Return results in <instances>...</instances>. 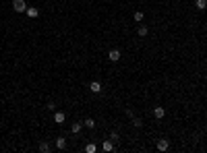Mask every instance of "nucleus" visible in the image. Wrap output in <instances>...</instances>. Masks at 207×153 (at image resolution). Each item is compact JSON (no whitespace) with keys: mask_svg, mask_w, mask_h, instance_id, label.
<instances>
[{"mask_svg":"<svg viewBox=\"0 0 207 153\" xmlns=\"http://www.w3.org/2000/svg\"><path fill=\"white\" fill-rule=\"evenodd\" d=\"M168 147H170V141L168 139H159L158 141V151H168Z\"/></svg>","mask_w":207,"mask_h":153,"instance_id":"5","label":"nucleus"},{"mask_svg":"<svg viewBox=\"0 0 207 153\" xmlns=\"http://www.w3.org/2000/svg\"><path fill=\"white\" fill-rule=\"evenodd\" d=\"M13 10L15 13H25V10H27L25 0H13Z\"/></svg>","mask_w":207,"mask_h":153,"instance_id":"1","label":"nucleus"},{"mask_svg":"<svg viewBox=\"0 0 207 153\" xmlns=\"http://www.w3.org/2000/svg\"><path fill=\"white\" fill-rule=\"evenodd\" d=\"M147 31H149V29H147V25H139V27H137V35H139V37H145V35H147Z\"/></svg>","mask_w":207,"mask_h":153,"instance_id":"9","label":"nucleus"},{"mask_svg":"<svg viewBox=\"0 0 207 153\" xmlns=\"http://www.w3.org/2000/svg\"><path fill=\"white\" fill-rule=\"evenodd\" d=\"M89 91L91 93H102V83H99V81H91L89 83Z\"/></svg>","mask_w":207,"mask_h":153,"instance_id":"3","label":"nucleus"},{"mask_svg":"<svg viewBox=\"0 0 207 153\" xmlns=\"http://www.w3.org/2000/svg\"><path fill=\"white\" fill-rule=\"evenodd\" d=\"M56 147H58V149H64V147H66V141L62 139V137H58V139H56Z\"/></svg>","mask_w":207,"mask_h":153,"instance_id":"13","label":"nucleus"},{"mask_svg":"<svg viewBox=\"0 0 207 153\" xmlns=\"http://www.w3.org/2000/svg\"><path fill=\"white\" fill-rule=\"evenodd\" d=\"M83 126H87V128H95V120H93V118H87L85 122H83Z\"/></svg>","mask_w":207,"mask_h":153,"instance_id":"12","label":"nucleus"},{"mask_svg":"<svg viewBox=\"0 0 207 153\" xmlns=\"http://www.w3.org/2000/svg\"><path fill=\"white\" fill-rule=\"evenodd\" d=\"M195 6L199 8V10H205V8H207V0H197V2H195Z\"/></svg>","mask_w":207,"mask_h":153,"instance_id":"11","label":"nucleus"},{"mask_svg":"<svg viewBox=\"0 0 207 153\" xmlns=\"http://www.w3.org/2000/svg\"><path fill=\"white\" fill-rule=\"evenodd\" d=\"M153 116H155L158 120H162L166 116V110L162 108V105H155V108H153Z\"/></svg>","mask_w":207,"mask_h":153,"instance_id":"4","label":"nucleus"},{"mask_svg":"<svg viewBox=\"0 0 207 153\" xmlns=\"http://www.w3.org/2000/svg\"><path fill=\"white\" fill-rule=\"evenodd\" d=\"M46 108H48V110H50V112H54V108H56V105H54V101H50V104H48V105H46Z\"/></svg>","mask_w":207,"mask_h":153,"instance_id":"19","label":"nucleus"},{"mask_svg":"<svg viewBox=\"0 0 207 153\" xmlns=\"http://www.w3.org/2000/svg\"><path fill=\"white\" fill-rule=\"evenodd\" d=\"M133 126H135V128H141V126H143V120L141 118H133Z\"/></svg>","mask_w":207,"mask_h":153,"instance_id":"16","label":"nucleus"},{"mask_svg":"<svg viewBox=\"0 0 207 153\" xmlns=\"http://www.w3.org/2000/svg\"><path fill=\"white\" fill-rule=\"evenodd\" d=\"M95 149H97V147L93 145V143H89V145L85 147V151H87V153H95Z\"/></svg>","mask_w":207,"mask_h":153,"instance_id":"18","label":"nucleus"},{"mask_svg":"<svg viewBox=\"0 0 207 153\" xmlns=\"http://www.w3.org/2000/svg\"><path fill=\"white\" fill-rule=\"evenodd\" d=\"M25 13H27L29 17H31V19H35V17L40 14V10H37V8H35V6H27V10H25Z\"/></svg>","mask_w":207,"mask_h":153,"instance_id":"8","label":"nucleus"},{"mask_svg":"<svg viewBox=\"0 0 207 153\" xmlns=\"http://www.w3.org/2000/svg\"><path fill=\"white\" fill-rule=\"evenodd\" d=\"M81 128H83V122H73V124H70V132H73V134H79Z\"/></svg>","mask_w":207,"mask_h":153,"instance_id":"7","label":"nucleus"},{"mask_svg":"<svg viewBox=\"0 0 207 153\" xmlns=\"http://www.w3.org/2000/svg\"><path fill=\"white\" fill-rule=\"evenodd\" d=\"M37 149H40L41 153H50V145H48V143H40V147H37Z\"/></svg>","mask_w":207,"mask_h":153,"instance_id":"14","label":"nucleus"},{"mask_svg":"<svg viewBox=\"0 0 207 153\" xmlns=\"http://www.w3.org/2000/svg\"><path fill=\"white\" fill-rule=\"evenodd\" d=\"M108 60H110V62H118V60H120V50H110V52H108Z\"/></svg>","mask_w":207,"mask_h":153,"instance_id":"2","label":"nucleus"},{"mask_svg":"<svg viewBox=\"0 0 207 153\" xmlns=\"http://www.w3.org/2000/svg\"><path fill=\"white\" fill-rule=\"evenodd\" d=\"M133 19H135L137 23H141V21H143V13H141V10H137V13L133 14Z\"/></svg>","mask_w":207,"mask_h":153,"instance_id":"15","label":"nucleus"},{"mask_svg":"<svg viewBox=\"0 0 207 153\" xmlns=\"http://www.w3.org/2000/svg\"><path fill=\"white\" fill-rule=\"evenodd\" d=\"M102 149L104 151H112V149H114V141H104V145H102Z\"/></svg>","mask_w":207,"mask_h":153,"instance_id":"10","label":"nucleus"},{"mask_svg":"<svg viewBox=\"0 0 207 153\" xmlns=\"http://www.w3.org/2000/svg\"><path fill=\"white\" fill-rule=\"evenodd\" d=\"M64 120H66L64 112H54V122H56V124H62Z\"/></svg>","mask_w":207,"mask_h":153,"instance_id":"6","label":"nucleus"},{"mask_svg":"<svg viewBox=\"0 0 207 153\" xmlns=\"http://www.w3.org/2000/svg\"><path fill=\"white\" fill-rule=\"evenodd\" d=\"M110 139L114 141V143H116V141H120V134H118L116 130H112V132H110Z\"/></svg>","mask_w":207,"mask_h":153,"instance_id":"17","label":"nucleus"}]
</instances>
